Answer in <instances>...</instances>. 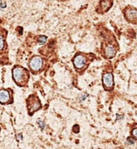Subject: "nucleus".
<instances>
[{
	"label": "nucleus",
	"mask_w": 137,
	"mask_h": 149,
	"mask_svg": "<svg viewBox=\"0 0 137 149\" xmlns=\"http://www.w3.org/2000/svg\"><path fill=\"white\" fill-rule=\"evenodd\" d=\"M128 142L129 144H135V140H134L132 138H128Z\"/></svg>",
	"instance_id": "nucleus-16"
},
{
	"label": "nucleus",
	"mask_w": 137,
	"mask_h": 149,
	"mask_svg": "<svg viewBox=\"0 0 137 149\" xmlns=\"http://www.w3.org/2000/svg\"><path fill=\"white\" fill-rule=\"evenodd\" d=\"M4 45H5V43H4V38L2 35L0 34V51L3 49Z\"/></svg>",
	"instance_id": "nucleus-11"
},
{
	"label": "nucleus",
	"mask_w": 137,
	"mask_h": 149,
	"mask_svg": "<svg viewBox=\"0 0 137 149\" xmlns=\"http://www.w3.org/2000/svg\"><path fill=\"white\" fill-rule=\"evenodd\" d=\"M89 57L84 53H77L73 58V64L76 70L80 71L82 69H85L88 65L90 63Z\"/></svg>",
	"instance_id": "nucleus-2"
},
{
	"label": "nucleus",
	"mask_w": 137,
	"mask_h": 149,
	"mask_svg": "<svg viewBox=\"0 0 137 149\" xmlns=\"http://www.w3.org/2000/svg\"><path fill=\"white\" fill-rule=\"evenodd\" d=\"M29 65L33 71H39L43 66V59L38 56H34L30 59Z\"/></svg>",
	"instance_id": "nucleus-7"
},
{
	"label": "nucleus",
	"mask_w": 137,
	"mask_h": 149,
	"mask_svg": "<svg viewBox=\"0 0 137 149\" xmlns=\"http://www.w3.org/2000/svg\"><path fill=\"white\" fill-rule=\"evenodd\" d=\"M88 97V94H81V95L80 96V98H79V100L80 101H84V100L86 99Z\"/></svg>",
	"instance_id": "nucleus-12"
},
{
	"label": "nucleus",
	"mask_w": 137,
	"mask_h": 149,
	"mask_svg": "<svg viewBox=\"0 0 137 149\" xmlns=\"http://www.w3.org/2000/svg\"><path fill=\"white\" fill-rule=\"evenodd\" d=\"M112 0H100L99 3V11L100 12H107L112 7Z\"/></svg>",
	"instance_id": "nucleus-8"
},
{
	"label": "nucleus",
	"mask_w": 137,
	"mask_h": 149,
	"mask_svg": "<svg viewBox=\"0 0 137 149\" xmlns=\"http://www.w3.org/2000/svg\"><path fill=\"white\" fill-rule=\"evenodd\" d=\"M132 136H133L135 139H137V127L132 129Z\"/></svg>",
	"instance_id": "nucleus-14"
},
{
	"label": "nucleus",
	"mask_w": 137,
	"mask_h": 149,
	"mask_svg": "<svg viewBox=\"0 0 137 149\" xmlns=\"http://www.w3.org/2000/svg\"><path fill=\"white\" fill-rule=\"evenodd\" d=\"M47 37L46 36H40L38 38V40H37V41H38L40 44H43L47 41Z\"/></svg>",
	"instance_id": "nucleus-10"
},
{
	"label": "nucleus",
	"mask_w": 137,
	"mask_h": 149,
	"mask_svg": "<svg viewBox=\"0 0 137 149\" xmlns=\"http://www.w3.org/2000/svg\"><path fill=\"white\" fill-rule=\"evenodd\" d=\"M72 131L76 133V134L79 133V131H80V126H78V125H75V126H73Z\"/></svg>",
	"instance_id": "nucleus-13"
},
{
	"label": "nucleus",
	"mask_w": 137,
	"mask_h": 149,
	"mask_svg": "<svg viewBox=\"0 0 137 149\" xmlns=\"http://www.w3.org/2000/svg\"><path fill=\"white\" fill-rule=\"evenodd\" d=\"M12 75L15 82L19 85H22L23 83L27 82L29 78V73L27 70L20 66H15L12 70Z\"/></svg>",
	"instance_id": "nucleus-1"
},
{
	"label": "nucleus",
	"mask_w": 137,
	"mask_h": 149,
	"mask_svg": "<svg viewBox=\"0 0 137 149\" xmlns=\"http://www.w3.org/2000/svg\"><path fill=\"white\" fill-rule=\"evenodd\" d=\"M0 131H1V129H0Z\"/></svg>",
	"instance_id": "nucleus-18"
},
{
	"label": "nucleus",
	"mask_w": 137,
	"mask_h": 149,
	"mask_svg": "<svg viewBox=\"0 0 137 149\" xmlns=\"http://www.w3.org/2000/svg\"><path fill=\"white\" fill-rule=\"evenodd\" d=\"M30 98L32 101L27 100V107H28V111L30 113V115H32V113H34V111H38L41 108V103L40 101L36 96H30Z\"/></svg>",
	"instance_id": "nucleus-4"
},
{
	"label": "nucleus",
	"mask_w": 137,
	"mask_h": 149,
	"mask_svg": "<svg viewBox=\"0 0 137 149\" xmlns=\"http://www.w3.org/2000/svg\"><path fill=\"white\" fill-rule=\"evenodd\" d=\"M11 100V94L7 90H0V103L3 104L8 103Z\"/></svg>",
	"instance_id": "nucleus-9"
},
{
	"label": "nucleus",
	"mask_w": 137,
	"mask_h": 149,
	"mask_svg": "<svg viewBox=\"0 0 137 149\" xmlns=\"http://www.w3.org/2000/svg\"><path fill=\"white\" fill-rule=\"evenodd\" d=\"M103 57L107 59H111L115 57L117 53V49L111 44H107L103 48Z\"/></svg>",
	"instance_id": "nucleus-6"
},
{
	"label": "nucleus",
	"mask_w": 137,
	"mask_h": 149,
	"mask_svg": "<svg viewBox=\"0 0 137 149\" xmlns=\"http://www.w3.org/2000/svg\"><path fill=\"white\" fill-rule=\"evenodd\" d=\"M38 124L39 125V126L41 127V129H42V130L43 129V128H44V127H45V123L43 122L42 120H38Z\"/></svg>",
	"instance_id": "nucleus-15"
},
{
	"label": "nucleus",
	"mask_w": 137,
	"mask_h": 149,
	"mask_svg": "<svg viewBox=\"0 0 137 149\" xmlns=\"http://www.w3.org/2000/svg\"><path fill=\"white\" fill-rule=\"evenodd\" d=\"M7 7V4L5 3H2L0 4V8H5Z\"/></svg>",
	"instance_id": "nucleus-17"
},
{
	"label": "nucleus",
	"mask_w": 137,
	"mask_h": 149,
	"mask_svg": "<svg viewBox=\"0 0 137 149\" xmlns=\"http://www.w3.org/2000/svg\"><path fill=\"white\" fill-rule=\"evenodd\" d=\"M124 16L128 22L137 24V9L131 7L126 8L124 10Z\"/></svg>",
	"instance_id": "nucleus-5"
},
{
	"label": "nucleus",
	"mask_w": 137,
	"mask_h": 149,
	"mask_svg": "<svg viewBox=\"0 0 137 149\" xmlns=\"http://www.w3.org/2000/svg\"><path fill=\"white\" fill-rule=\"evenodd\" d=\"M103 86L106 90H112L114 87V76L112 73H105L103 75Z\"/></svg>",
	"instance_id": "nucleus-3"
}]
</instances>
